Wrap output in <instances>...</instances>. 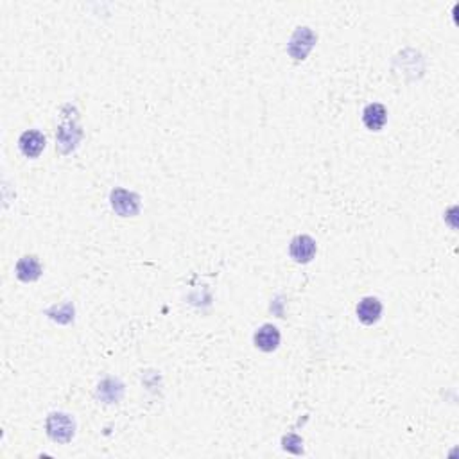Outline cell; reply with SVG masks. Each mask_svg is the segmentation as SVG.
I'll use <instances>...</instances> for the list:
<instances>
[{
	"mask_svg": "<svg viewBox=\"0 0 459 459\" xmlns=\"http://www.w3.org/2000/svg\"><path fill=\"white\" fill-rule=\"evenodd\" d=\"M363 122L370 131H381L387 122V109L381 103H372L364 108Z\"/></svg>",
	"mask_w": 459,
	"mask_h": 459,
	"instance_id": "ba28073f",
	"label": "cell"
},
{
	"mask_svg": "<svg viewBox=\"0 0 459 459\" xmlns=\"http://www.w3.org/2000/svg\"><path fill=\"white\" fill-rule=\"evenodd\" d=\"M122 384L117 381V378H106L99 384V389H97V395H99L100 401H105L106 404H114L117 402L120 396H122Z\"/></svg>",
	"mask_w": 459,
	"mask_h": 459,
	"instance_id": "30bf717a",
	"label": "cell"
},
{
	"mask_svg": "<svg viewBox=\"0 0 459 459\" xmlns=\"http://www.w3.org/2000/svg\"><path fill=\"white\" fill-rule=\"evenodd\" d=\"M289 253L298 264H309L316 255V241L309 235H296L289 246Z\"/></svg>",
	"mask_w": 459,
	"mask_h": 459,
	"instance_id": "277c9868",
	"label": "cell"
},
{
	"mask_svg": "<svg viewBox=\"0 0 459 459\" xmlns=\"http://www.w3.org/2000/svg\"><path fill=\"white\" fill-rule=\"evenodd\" d=\"M47 434L52 441L58 443H69L76 434V423L65 413H52L45 422Z\"/></svg>",
	"mask_w": 459,
	"mask_h": 459,
	"instance_id": "6da1fadb",
	"label": "cell"
},
{
	"mask_svg": "<svg viewBox=\"0 0 459 459\" xmlns=\"http://www.w3.org/2000/svg\"><path fill=\"white\" fill-rule=\"evenodd\" d=\"M109 203H111V209L120 217H133L140 210V195L118 186V189H114L111 194H109Z\"/></svg>",
	"mask_w": 459,
	"mask_h": 459,
	"instance_id": "7a4b0ae2",
	"label": "cell"
},
{
	"mask_svg": "<svg viewBox=\"0 0 459 459\" xmlns=\"http://www.w3.org/2000/svg\"><path fill=\"white\" fill-rule=\"evenodd\" d=\"M382 303L375 296H366L357 305V318L363 325H375L381 319Z\"/></svg>",
	"mask_w": 459,
	"mask_h": 459,
	"instance_id": "52a82bcc",
	"label": "cell"
},
{
	"mask_svg": "<svg viewBox=\"0 0 459 459\" xmlns=\"http://www.w3.org/2000/svg\"><path fill=\"white\" fill-rule=\"evenodd\" d=\"M255 346L262 352H275L280 345V330L271 323H266L255 332Z\"/></svg>",
	"mask_w": 459,
	"mask_h": 459,
	"instance_id": "8992f818",
	"label": "cell"
},
{
	"mask_svg": "<svg viewBox=\"0 0 459 459\" xmlns=\"http://www.w3.org/2000/svg\"><path fill=\"white\" fill-rule=\"evenodd\" d=\"M316 40H318V36L314 34L312 29L298 28L295 31V34H292L289 45H287V52L300 61V59L307 58V54H309L310 49L314 47Z\"/></svg>",
	"mask_w": 459,
	"mask_h": 459,
	"instance_id": "3957f363",
	"label": "cell"
},
{
	"mask_svg": "<svg viewBox=\"0 0 459 459\" xmlns=\"http://www.w3.org/2000/svg\"><path fill=\"white\" fill-rule=\"evenodd\" d=\"M284 449L292 452V454H303V441L296 434H289L284 438Z\"/></svg>",
	"mask_w": 459,
	"mask_h": 459,
	"instance_id": "8fae6325",
	"label": "cell"
},
{
	"mask_svg": "<svg viewBox=\"0 0 459 459\" xmlns=\"http://www.w3.org/2000/svg\"><path fill=\"white\" fill-rule=\"evenodd\" d=\"M19 147L28 158H38L45 149V137L38 129H28V131L22 133Z\"/></svg>",
	"mask_w": 459,
	"mask_h": 459,
	"instance_id": "5b68a950",
	"label": "cell"
},
{
	"mask_svg": "<svg viewBox=\"0 0 459 459\" xmlns=\"http://www.w3.org/2000/svg\"><path fill=\"white\" fill-rule=\"evenodd\" d=\"M17 277L22 282L29 284V282H36L38 278L41 277V264L40 260L34 257V255H25L22 259L17 262Z\"/></svg>",
	"mask_w": 459,
	"mask_h": 459,
	"instance_id": "9c48e42d",
	"label": "cell"
}]
</instances>
